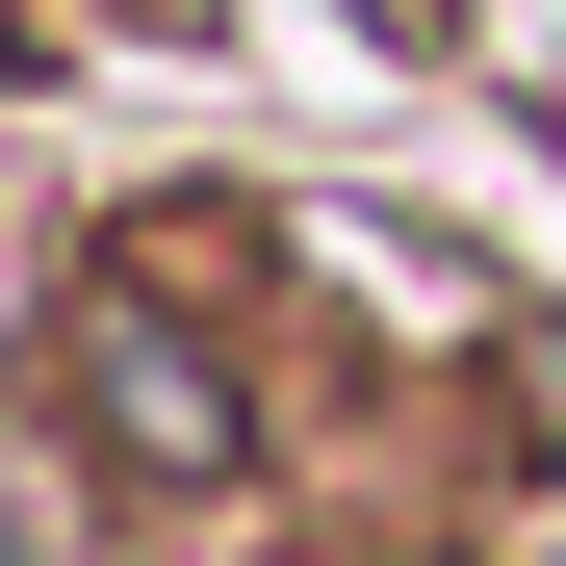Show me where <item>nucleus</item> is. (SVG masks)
Returning a JSON list of instances; mask_svg holds the SVG:
<instances>
[{"mask_svg":"<svg viewBox=\"0 0 566 566\" xmlns=\"http://www.w3.org/2000/svg\"><path fill=\"white\" fill-rule=\"evenodd\" d=\"M77 387H104V438H129V463H232V387H207L155 310H104V335H77Z\"/></svg>","mask_w":566,"mask_h":566,"instance_id":"obj_1","label":"nucleus"}]
</instances>
